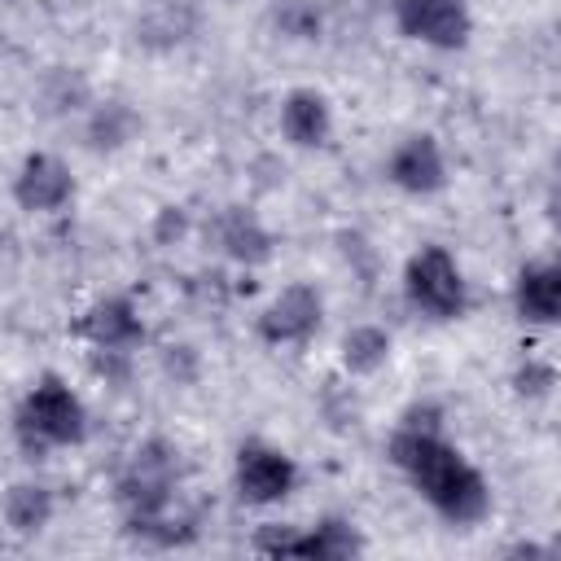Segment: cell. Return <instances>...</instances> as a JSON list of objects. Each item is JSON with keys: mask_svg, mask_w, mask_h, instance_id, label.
Segmentation results:
<instances>
[{"mask_svg": "<svg viewBox=\"0 0 561 561\" xmlns=\"http://www.w3.org/2000/svg\"><path fill=\"white\" fill-rule=\"evenodd\" d=\"M434 408H412L390 434V460L416 486V495L451 526H473L491 513L486 478L438 434Z\"/></svg>", "mask_w": 561, "mask_h": 561, "instance_id": "obj_1", "label": "cell"}, {"mask_svg": "<svg viewBox=\"0 0 561 561\" xmlns=\"http://www.w3.org/2000/svg\"><path fill=\"white\" fill-rule=\"evenodd\" d=\"M175 482H180V460H175V447L162 443V438H145L123 473H118V504L127 513V530L145 543H180L188 539V526L171 517V495H175Z\"/></svg>", "mask_w": 561, "mask_h": 561, "instance_id": "obj_2", "label": "cell"}, {"mask_svg": "<svg viewBox=\"0 0 561 561\" xmlns=\"http://www.w3.org/2000/svg\"><path fill=\"white\" fill-rule=\"evenodd\" d=\"M13 434L26 451V460H39L48 447H75L88 438V408L61 377L48 373L22 394Z\"/></svg>", "mask_w": 561, "mask_h": 561, "instance_id": "obj_3", "label": "cell"}, {"mask_svg": "<svg viewBox=\"0 0 561 561\" xmlns=\"http://www.w3.org/2000/svg\"><path fill=\"white\" fill-rule=\"evenodd\" d=\"M403 294L430 320H456L469 307L465 276H460L456 259L443 245H421L408 259V267H403Z\"/></svg>", "mask_w": 561, "mask_h": 561, "instance_id": "obj_4", "label": "cell"}, {"mask_svg": "<svg viewBox=\"0 0 561 561\" xmlns=\"http://www.w3.org/2000/svg\"><path fill=\"white\" fill-rule=\"evenodd\" d=\"M394 26L399 35L443 53L465 48L473 35V18L465 0H394Z\"/></svg>", "mask_w": 561, "mask_h": 561, "instance_id": "obj_5", "label": "cell"}, {"mask_svg": "<svg viewBox=\"0 0 561 561\" xmlns=\"http://www.w3.org/2000/svg\"><path fill=\"white\" fill-rule=\"evenodd\" d=\"M232 478L245 504H280L298 486V465L272 443H241Z\"/></svg>", "mask_w": 561, "mask_h": 561, "instance_id": "obj_6", "label": "cell"}, {"mask_svg": "<svg viewBox=\"0 0 561 561\" xmlns=\"http://www.w3.org/2000/svg\"><path fill=\"white\" fill-rule=\"evenodd\" d=\"M320 316H324V298L316 294V285H285L259 316V337L267 346H294V342H307L316 329H320Z\"/></svg>", "mask_w": 561, "mask_h": 561, "instance_id": "obj_7", "label": "cell"}, {"mask_svg": "<svg viewBox=\"0 0 561 561\" xmlns=\"http://www.w3.org/2000/svg\"><path fill=\"white\" fill-rule=\"evenodd\" d=\"M13 197L31 215H53L75 197V175L53 153H26L13 175Z\"/></svg>", "mask_w": 561, "mask_h": 561, "instance_id": "obj_8", "label": "cell"}, {"mask_svg": "<svg viewBox=\"0 0 561 561\" xmlns=\"http://www.w3.org/2000/svg\"><path fill=\"white\" fill-rule=\"evenodd\" d=\"M386 175L394 188L412 193V197H430L447 184V162H443V149L430 131H416L408 140L394 145L390 162H386Z\"/></svg>", "mask_w": 561, "mask_h": 561, "instance_id": "obj_9", "label": "cell"}, {"mask_svg": "<svg viewBox=\"0 0 561 561\" xmlns=\"http://www.w3.org/2000/svg\"><path fill=\"white\" fill-rule=\"evenodd\" d=\"M75 333L83 342H92L96 351H131L145 342V324H140V311L131 307V298H96L79 320H75Z\"/></svg>", "mask_w": 561, "mask_h": 561, "instance_id": "obj_10", "label": "cell"}, {"mask_svg": "<svg viewBox=\"0 0 561 561\" xmlns=\"http://www.w3.org/2000/svg\"><path fill=\"white\" fill-rule=\"evenodd\" d=\"M513 307L530 324H557L561 320V259L522 267L513 280Z\"/></svg>", "mask_w": 561, "mask_h": 561, "instance_id": "obj_11", "label": "cell"}, {"mask_svg": "<svg viewBox=\"0 0 561 561\" xmlns=\"http://www.w3.org/2000/svg\"><path fill=\"white\" fill-rule=\"evenodd\" d=\"M280 131L289 145L298 149H320L333 131V114H329V101L316 92V88H294L285 101H280Z\"/></svg>", "mask_w": 561, "mask_h": 561, "instance_id": "obj_12", "label": "cell"}, {"mask_svg": "<svg viewBox=\"0 0 561 561\" xmlns=\"http://www.w3.org/2000/svg\"><path fill=\"white\" fill-rule=\"evenodd\" d=\"M215 241H219V250H224L228 259H237V263H245V267H259V263L272 259V232H267V228L259 224V215L245 210V206L219 210V219H215Z\"/></svg>", "mask_w": 561, "mask_h": 561, "instance_id": "obj_13", "label": "cell"}, {"mask_svg": "<svg viewBox=\"0 0 561 561\" xmlns=\"http://www.w3.org/2000/svg\"><path fill=\"white\" fill-rule=\"evenodd\" d=\"M4 522L13 535H39L53 522V491L39 482H13L4 491Z\"/></svg>", "mask_w": 561, "mask_h": 561, "instance_id": "obj_14", "label": "cell"}, {"mask_svg": "<svg viewBox=\"0 0 561 561\" xmlns=\"http://www.w3.org/2000/svg\"><path fill=\"white\" fill-rule=\"evenodd\" d=\"M355 552H364V539L342 517H324L311 530H298V543H294V557H320V561H342Z\"/></svg>", "mask_w": 561, "mask_h": 561, "instance_id": "obj_15", "label": "cell"}, {"mask_svg": "<svg viewBox=\"0 0 561 561\" xmlns=\"http://www.w3.org/2000/svg\"><path fill=\"white\" fill-rule=\"evenodd\" d=\"M386 359H390V333H386V329H377V324H355V329L342 337V364H346V373L373 377Z\"/></svg>", "mask_w": 561, "mask_h": 561, "instance_id": "obj_16", "label": "cell"}, {"mask_svg": "<svg viewBox=\"0 0 561 561\" xmlns=\"http://www.w3.org/2000/svg\"><path fill=\"white\" fill-rule=\"evenodd\" d=\"M272 22L289 39H320V26H324L316 0H276L272 4Z\"/></svg>", "mask_w": 561, "mask_h": 561, "instance_id": "obj_17", "label": "cell"}, {"mask_svg": "<svg viewBox=\"0 0 561 561\" xmlns=\"http://www.w3.org/2000/svg\"><path fill=\"white\" fill-rule=\"evenodd\" d=\"M131 127H136L131 110L118 105V101H105L88 123V140H92V149H114V145H123L131 136Z\"/></svg>", "mask_w": 561, "mask_h": 561, "instance_id": "obj_18", "label": "cell"}, {"mask_svg": "<svg viewBox=\"0 0 561 561\" xmlns=\"http://www.w3.org/2000/svg\"><path fill=\"white\" fill-rule=\"evenodd\" d=\"M513 381H517V394H543L548 386H557V373H552L548 364H535V359H530V364L517 368Z\"/></svg>", "mask_w": 561, "mask_h": 561, "instance_id": "obj_19", "label": "cell"}, {"mask_svg": "<svg viewBox=\"0 0 561 561\" xmlns=\"http://www.w3.org/2000/svg\"><path fill=\"white\" fill-rule=\"evenodd\" d=\"M180 232H184V210L180 206H162V215H158V241H171Z\"/></svg>", "mask_w": 561, "mask_h": 561, "instance_id": "obj_20", "label": "cell"}, {"mask_svg": "<svg viewBox=\"0 0 561 561\" xmlns=\"http://www.w3.org/2000/svg\"><path fill=\"white\" fill-rule=\"evenodd\" d=\"M548 224L557 228V237H561V188L548 197Z\"/></svg>", "mask_w": 561, "mask_h": 561, "instance_id": "obj_21", "label": "cell"}]
</instances>
